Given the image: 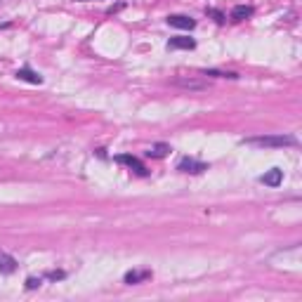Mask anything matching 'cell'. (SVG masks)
Listing matches in <instances>:
<instances>
[{
	"mask_svg": "<svg viewBox=\"0 0 302 302\" xmlns=\"http://www.w3.org/2000/svg\"><path fill=\"white\" fill-rule=\"evenodd\" d=\"M243 144L260 147V149H283V147H295L298 140L293 135H262V137H248Z\"/></svg>",
	"mask_w": 302,
	"mask_h": 302,
	"instance_id": "cell-1",
	"label": "cell"
},
{
	"mask_svg": "<svg viewBox=\"0 0 302 302\" xmlns=\"http://www.w3.org/2000/svg\"><path fill=\"white\" fill-rule=\"evenodd\" d=\"M175 87H182V90H194V92H201V90H208V83L205 80H198V78H187V76H177L170 80Z\"/></svg>",
	"mask_w": 302,
	"mask_h": 302,
	"instance_id": "cell-2",
	"label": "cell"
},
{
	"mask_svg": "<svg viewBox=\"0 0 302 302\" xmlns=\"http://www.w3.org/2000/svg\"><path fill=\"white\" fill-rule=\"evenodd\" d=\"M177 170H180V173H187V175H198V173H203V170H208V165L201 161H196V158L184 156L182 161L177 163Z\"/></svg>",
	"mask_w": 302,
	"mask_h": 302,
	"instance_id": "cell-3",
	"label": "cell"
},
{
	"mask_svg": "<svg viewBox=\"0 0 302 302\" xmlns=\"http://www.w3.org/2000/svg\"><path fill=\"white\" fill-rule=\"evenodd\" d=\"M116 161H118L120 165H128L130 170H135L137 175H147V168L142 165V161L135 158V156H130V153H120V156H116Z\"/></svg>",
	"mask_w": 302,
	"mask_h": 302,
	"instance_id": "cell-4",
	"label": "cell"
},
{
	"mask_svg": "<svg viewBox=\"0 0 302 302\" xmlns=\"http://www.w3.org/2000/svg\"><path fill=\"white\" fill-rule=\"evenodd\" d=\"M168 24L175 26V29H184V31H191L196 26V22L191 17H187V14H170V17H168Z\"/></svg>",
	"mask_w": 302,
	"mask_h": 302,
	"instance_id": "cell-5",
	"label": "cell"
},
{
	"mask_svg": "<svg viewBox=\"0 0 302 302\" xmlns=\"http://www.w3.org/2000/svg\"><path fill=\"white\" fill-rule=\"evenodd\" d=\"M260 182L264 184V187H279L283 182V170L281 168H271V170H267V173L260 177Z\"/></svg>",
	"mask_w": 302,
	"mask_h": 302,
	"instance_id": "cell-6",
	"label": "cell"
},
{
	"mask_svg": "<svg viewBox=\"0 0 302 302\" xmlns=\"http://www.w3.org/2000/svg\"><path fill=\"white\" fill-rule=\"evenodd\" d=\"M168 47H170V50H194L196 40H194V38L177 36V38H170V40H168Z\"/></svg>",
	"mask_w": 302,
	"mask_h": 302,
	"instance_id": "cell-7",
	"label": "cell"
},
{
	"mask_svg": "<svg viewBox=\"0 0 302 302\" xmlns=\"http://www.w3.org/2000/svg\"><path fill=\"white\" fill-rule=\"evenodd\" d=\"M151 279V271L149 269H132L128 271L125 276H123V281L128 283V286H135V283H142V281Z\"/></svg>",
	"mask_w": 302,
	"mask_h": 302,
	"instance_id": "cell-8",
	"label": "cell"
},
{
	"mask_svg": "<svg viewBox=\"0 0 302 302\" xmlns=\"http://www.w3.org/2000/svg\"><path fill=\"white\" fill-rule=\"evenodd\" d=\"M12 271H17V260L10 253L0 250V274H12Z\"/></svg>",
	"mask_w": 302,
	"mask_h": 302,
	"instance_id": "cell-9",
	"label": "cell"
},
{
	"mask_svg": "<svg viewBox=\"0 0 302 302\" xmlns=\"http://www.w3.org/2000/svg\"><path fill=\"white\" fill-rule=\"evenodd\" d=\"M17 78H19V80H26V83H33V85H40V83H43V76L31 71V69H26V66L17 71Z\"/></svg>",
	"mask_w": 302,
	"mask_h": 302,
	"instance_id": "cell-10",
	"label": "cell"
},
{
	"mask_svg": "<svg viewBox=\"0 0 302 302\" xmlns=\"http://www.w3.org/2000/svg\"><path fill=\"white\" fill-rule=\"evenodd\" d=\"M248 17H253V7H250V5H236V7L231 10V14H229L231 22H243V19H248Z\"/></svg>",
	"mask_w": 302,
	"mask_h": 302,
	"instance_id": "cell-11",
	"label": "cell"
},
{
	"mask_svg": "<svg viewBox=\"0 0 302 302\" xmlns=\"http://www.w3.org/2000/svg\"><path fill=\"white\" fill-rule=\"evenodd\" d=\"M168 151H173L168 144H153V147L147 151V156H151V158H163V156H168Z\"/></svg>",
	"mask_w": 302,
	"mask_h": 302,
	"instance_id": "cell-12",
	"label": "cell"
},
{
	"mask_svg": "<svg viewBox=\"0 0 302 302\" xmlns=\"http://www.w3.org/2000/svg\"><path fill=\"white\" fill-rule=\"evenodd\" d=\"M203 76H215V78H231V80H234V78H238V74H231V71H213V69H210V71H203Z\"/></svg>",
	"mask_w": 302,
	"mask_h": 302,
	"instance_id": "cell-13",
	"label": "cell"
},
{
	"mask_svg": "<svg viewBox=\"0 0 302 302\" xmlns=\"http://www.w3.org/2000/svg\"><path fill=\"white\" fill-rule=\"evenodd\" d=\"M40 283H43V279H36V276H31V279H26V288H29V291H33V288H38Z\"/></svg>",
	"mask_w": 302,
	"mask_h": 302,
	"instance_id": "cell-14",
	"label": "cell"
},
{
	"mask_svg": "<svg viewBox=\"0 0 302 302\" xmlns=\"http://www.w3.org/2000/svg\"><path fill=\"white\" fill-rule=\"evenodd\" d=\"M45 276H47V279H52V281H59V279H64L66 274L64 271H50V274H45Z\"/></svg>",
	"mask_w": 302,
	"mask_h": 302,
	"instance_id": "cell-15",
	"label": "cell"
},
{
	"mask_svg": "<svg viewBox=\"0 0 302 302\" xmlns=\"http://www.w3.org/2000/svg\"><path fill=\"white\" fill-rule=\"evenodd\" d=\"M208 14H213V17H215V19H217V22H220V24L225 22V17H222V14H220V12H217V10H208Z\"/></svg>",
	"mask_w": 302,
	"mask_h": 302,
	"instance_id": "cell-16",
	"label": "cell"
},
{
	"mask_svg": "<svg viewBox=\"0 0 302 302\" xmlns=\"http://www.w3.org/2000/svg\"><path fill=\"white\" fill-rule=\"evenodd\" d=\"M78 2H87V0H78Z\"/></svg>",
	"mask_w": 302,
	"mask_h": 302,
	"instance_id": "cell-17",
	"label": "cell"
}]
</instances>
